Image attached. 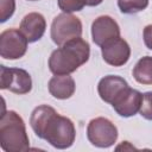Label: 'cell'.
Returning a JSON list of instances; mask_svg holds the SVG:
<instances>
[{"label":"cell","instance_id":"obj_1","mask_svg":"<svg viewBox=\"0 0 152 152\" xmlns=\"http://www.w3.org/2000/svg\"><path fill=\"white\" fill-rule=\"evenodd\" d=\"M90 46L81 37L74 38L50 55L49 69L53 75H69L88 62Z\"/></svg>","mask_w":152,"mask_h":152},{"label":"cell","instance_id":"obj_2","mask_svg":"<svg viewBox=\"0 0 152 152\" xmlns=\"http://www.w3.org/2000/svg\"><path fill=\"white\" fill-rule=\"evenodd\" d=\"M0 145L6 152H21L30 148L25 122L14 110H7L1 114Z\"/></svg>","mask_w":152,"mask_h":152},{"label":"cell","instance_id":"obj_3","mask_svg":"<svg viewBox=\"0 0 152 152\" xmlns=\"http://www.w3.org/2000/svg\"><path fill=\"white\" fill-rule=\"evenodd\" d=\"M75 138L76 128L74 122L69 118L59 115L57 112L50 116L42 137V139L58 150L69 148L74 144Z\"/></svg>","mask_w":152,"mask_h":152},{"label":"cell","instance_id":"obj_4","mask_svg":"<svg viewBox=\"0 0 152 152\" xmlns=\"http://www.w3.org/2000/svg\"><path fill=\"white\" fill-rule=\"evenodd\" d=\"M51 39L52 42L62 46L66 42L81 37L82 34V23L80 18L72 15L71 13H61L52 20L51 24Z\"/></svg>","mask_w":152,"mask_h":152},{"label":"cell","instance_id":"obj_5","mask_svg":"<svg viewBox=\"0 0 152 152\" xmlns=\"http://www.w3.org/2000/svg\"><path fill=\"white\" fill-rule=\"evenodd\" d=\"M87 138L94 146L107 148L115 144L118 139V128L107 118H95L88 124Z\"/></svg>","mask_w":152,"mask_h":152},{"label":"cell","instance_id":"obj_6","mask_svg":"<svg viewBox=\"0 0 152 152\" xmlns=\"http://www.w3.org/2000/svg\"><path fill=\"white\" fill-rule=\"evenodd\" d=\"M27 38L18 28H7L0 34V56L5 59H19L27 50Z\"/></svg>","mask_w":152,"mask_h":152},{"label":"cell","instance_id":"obj_7","mask_svg":"<svg viewBox=\"0 0 152 152\" xmlns=\"http://www.w3.org/2000/svg\"><path fill=\"white\" fill-rule=\"evenodd\" d=\"M1 77V89H8L10 91L19 95H24L31 91L32 80L30 74L20 68H7L5 65L0 66Z\"/></svg>","mask_w":152,"mask_h":152},{"label":"cell","instance_id":"obj_8","mask_svg":"<svg viewBox=\"0 0 152 152\" xmlns=\"http://www.w3.org/2000/svg\"><path fill=\"white\" fill-rule=\"evenodd\" d=\"M103 61L112 66L125 65L131 57V48L121 37L114 38L101 46Z\"/></svg>","mask_w":152,"mask_h":152},{"label":"cell","instance_id":"obj_9","mask_svg":"<svg viewBox=\"0 0 152 152\" xmlns=\"http://www.w3.org/2000/svg\"><path fill=\"white\" fill-rule=\"evenodd\" d=\"M142 94L128 86L115 97L112 102V107L120 116L129 118L139 112Z\"/></svg>","mask_w":152,"mask_h":152},{"label":"cell","instance_id":"obj_10","mask_svg":"<svg viewBox=\"0 0 152 152\" xmlns=\"http://www.w3.org/2000/svg\"><path fill=\"white\" fill-rule=\"evenodd\" d=\"M93 42L102 46L107 42L120 37V27L118 23L109 15H100L91 24Z\"/></svg>","mask_w":152,"mask_h":152},{"label":"cell","instance_id":"obj_11","mask_svg":"<svg viewBox=\"0 0 152 152\" xmlns=\"http://www.w3.org/2000/svg\"><path fill=\"white\" fill-rule=\"evenodd\" d=\"M45 28H46V20L43 17V14L38 12H31L26 14L21 19L19 27L23 34L27 38L28 43H34L39 40L45 33Z\"/></svg>","mask_w":152,"mask_h":152},{"label":"cell","instance_id":"obj_12","mask_svg":"<svg viewBox=\"0 0 152 152\" xmlns=\"http://www.w3.org/2000/svg\"><path fill=\"white\" fill-rule=\"evenodd\" d=\"M127 87H128V83L122 77L116 75H107L100 80L97 84V91L100 97L104 102L112 104L115 97Z\"/></svg>","mask_w":152,"mask_h":152},{"label":"cell","instance_id":"obj_13","mask_svg":"<svg viewBox=\"0 0 152 152\" xmlns=\"http://www.w3.org/2000/svg\"><path fill=\"white\" fill-rule=\"evenodd\" d=\"M50 94L58 100H66L75 93L76 84L70 75H55L48 84Z\"/></svg>","mask_w":152,"mask_h":152},{"label":"cell","instance_id":"obj_14","mask_svg":"<svg viewBox=\"0 0 152 152\" xmlns=\"http://www.w3.org/2000/svg\"><path fill=\"white\" fill-rule=\"evenodd\" d=\"M56 112L55 108L48 106V104H42L38 106L33 109V112L31 113L30 116V125L33 129V132L36 133L37 137H39L42 139L43 137V132L44 128L50 119V116Z\"/></svg>","mask_w":152,"mask_h":152},{"label":"cell","instance_id":"obj_15","mask_svg":"<svg viewBox=\"0 0 152 152\" xmlns=\"http://www.w3.org/2000/svg\"><path fill=\"white\" fill-rule=\"evenodd\" d=\"M133 77L140 84H152V57L140 58L133 68Z\"/></svg>","mask_w":152,"mask_h":152},{"label":"cell","instance_id":"obj_16","mask_svg":"<svg viewBox=\"0 0 152 152\" xmlns=\"http://www.w3.org/2000/svg\"><path fill=\"white\" fill-rule=\"evenodd\" d=\"M120 11L125 14H133L144 11L148 6V0H118Z\"/></svg>","mask_w":152,"mask_h":152},{"label":"cell","instance_id":"obj_17","mask_svg":"<svg viewBox=\"0 0 152 152\" xmlns=\"http://www.w3.org/2000/svg\"><path fill=\"white\" fill-rule=\"evenodd\" d=\"M139 114L146 120H152V91H146L142 94Z\"/></svg>","mask_w":152,"mask_h":152},{"label":"cell","instance_id":"obj_18","mask_svg":"<svg viewBox=\"0 0 152 152\" xmlns=\"http://www.w3.org/2000/svg\"><path fill=\"white\" fill-rule=\"evenodd\" d=\"M57 1L59 10H62L64 13L78 12L86 6L84 0H57Z\"/></svg>","mask_w":152,"mask_h":152},{"label":"cell","instance_id":"obj_19","mask_svg":"<svg viewBox=\"0 0 152 152\" xmlns=\"http://www.w3.org/2000/svg\"><path fill=\"white\" fill-rule=\"evenodd\" d=\"M15 11V0H0V21L8 20Z\"/></svg>","mask_w":152,"mask_h":152},{"label":"cell","instance_id":"obj_20","mask_svg":"<svg viewBox=\"0 0 152 152\" xmlns=\"http://www.w3.org/2000/svg\"><path fill=\"white\" fill-rule=\"evenodd\" d=\"M142 37H144V43H145L146 48H148L150 50H152V24L145 26Z\"/></svg>","mask_w":152,"mask_h":152},{"label":"cell","instance_id":"obj_21","mask_svg":"<svg viewBox=\"0 0 152 152\" xmlns=\"http://www.w3.org/2000/svg\"><path fill=\"white\" fill-rule=\"evenodd\" d=\"M103 0H84V4H86V6H97V5H100L101 2H102Z\"/></svg>","mask_w":152,"mask_h":152},{"label":"cell","instance_id":"obj_22","mask_svg":"<svg viewBox=\"0 0 152 152\" xmlns=\"http://www.w3.org/2000/svg\"><path fill=\"white\" fill-rule=\"evenodd\" d=\"M30 1H37V0H30Z\"/></svg>","mask_w":152,"mask_h":152}]
</instances>
